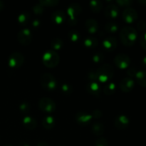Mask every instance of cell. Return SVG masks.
Here are the masks:
<instances>
[{"label": "cell", "instance_id": "obj_31", "mask_svg": "<svg viewBox=\"0 0 146 146\" xmlns=\"http://www.w3.org/2000/svg\"><path fill=\"white\" fill-rule=\"evenodd\" d=\"M68 36L72 42H76L80 39V33L77 30L72 29L68 31Z\"/></svg>", "mask_w": 146, "mask_h": 146}, {"label": "cell", "instance_id": "obj_3", "mask_svg": "<svg viewBox=\"0 0 146 146\" xmlns=\"http://www.w3.org/2000/svg\"><path fill=\"white\" fill-rule=\"evenodd\" d=\"M59 61L60 57L56 51L48 50L43 54L42 62L47 68H55L59 64Z\"/></svg>", "mask_w": 146, "mask_h": 146}, {"label": "cell", "instance_id": "obj_6", "mask_svg": "<svg viewBox=\"0 0 146 146\" xmlns=\"http://www.w3.org/2000/svg\"><path fill=\"white\" fill-rule=\"evenodd\" d=\"M25 58L24 56L20 52L12 53L8 58L9 66L11 68H19L24 64Z\"/></svg>", "mask_w": 146, "mask_h": 146}, {"label": "cell", "instance_id": "obj_29", "mask_svg": "<svg viewBox=\"0 0 146 146\" xmlns=\"http://www.w3.org/2000/svg\"><path fill=\"white\" fill-rule=\"evenodd\" d=\"M41 5L44 7H54L59 4L58 0H41L38 1Z\"/></svg>", "mask_w": 146, "mask_h": 146}, {"label": "cell", "instance_id": "obj_39", "mask_svg": "<svg viewBox=\"0 0 146 146\" xmlns=\"http://www.w3.org/2000/svg\"><path fill=\"white\" fill-rule=\"evenodd\" d=\"M140 44H141V48L146 51V31L141 35V38H140Z\"/></svg>", "mask_w": 146, "mask_h": 146}, {"label": "cell", "instance_id": "obj_50", "mask_svg": "<svg viewBox=\"0 0 146 146\" xmlns=\"http://www.w3.org/2000/svg\"><path fill=\"white\" fill-rule=\"evenodd\" d=\"M57 146H64V145H57Z\"/></svg>", "mask_w": 146, "mask_h": 146}, {"label": "cell", "instance_id": "obj_32", "mask_svg": "<svg viewBox=\"0 0 146 146\" xmlns=\"http://www.w3.org/2000/svg\"><path fill=\"white\" fill-rule=\"evenodd\" d=\"M104 59V55L102 52H96L93 55L92 61L95 64H100L103 62Z\"/></svg>", "mask_w": 146, "mask_h": 146}, {"label": "cell", "instance_id": "obj_19", "mask_svg": "<svg viewBox=\"0 0 146 146\" xmlns=\"http://www.w3.org/2000/svg\"><path fill=\"white\" fill-rule=\"evenodd\" d=\"M22 124L26 129L29 130V131L34 130L37 127L36 120L31 116L24 117L22 121Z\"/></svg>", "mask_w": 146, "mask_h": 146}, {"label": "cell", "instance_id": "obj_8", "mask_svg": "<svg viewBox=\"0 0 146 146\" xmlns=\"http://www.w3.org/2000/svg\"><path fill=\"white\" fill-rule=\"evenodd\" d=\"M114 64L120 69H125L129 67L131 60L128 55L125 54H118L114 58Z\"/></svg>", "mask_w": 146, "mask_h": 146}, {"label": "cell", "instance_id": "obj_34", "mask_svg": "<svg viewBox=\"0 0 146 146\" xmlns=\"http://www.w3.org/2000/svg\"><path fill=\"white\" fill-rule=\"evenodd\" d=\"M19 108L21 112L24 113H27L31 110V106H30L29 103L25 101V102H22L20 104Z\"/></svg>", "mask_w": 146, "mask_h": 146}, {"label": "cell", "instance_id": "obj_37", "mask_svg": "<svg viewBox=\"0 0 146 146\" xmlns=\"http://www.w3.org/2000/svg\"><path fill=\"white\" fill-rule=\"evenodd\" d=\"M87 78L89 80L90 82H98L97 81L96 74V71H91L88 73L87 74Z\"/></svg>", "mask_w": 146, "mask_h": 146}, {"label": "cell", "instance_id": "obj_30", "mask_svg": "<svg viewBox=\"0 0 146 146\" xmlns=\"http://www.w3.org/2000/svg\"><path fill=\"white\" fill-rule=\"evenodd\" d=\"M61 90L63 94L68 96L72 94L73 91H74V88L70 84H67V83H64L61 86Z\"/></svg>", "mask_w": 146, "mask_h": 146}, {"label": "cell", "instance_id": "obj_14", "mask_svg": "<svg viewBox=\"0 0 146 146\" xmlns=\"http://www.w3.org/2000/svg\"><path fill=\"white\" fill-rule=\"evenodd\" d=\"M135 86V81L131 78H124L121 81L119 87L121 91L124 93H129L133 89Z\"/></svg>", "mask_w": 146, "mask_h": 146}, {"label": "cell", "instance_id": "obj_35", "mask_svg": "<svg viewBox=\"0 0 146 146\" xmlns=\"http://www.w3.org/2000/svg\"><path fill=\"white\" fill-rule=\"evenodd\" d=\"M115 2L120 7H125L127 8V7H130V6L133 4V1H131V0H117Z\"/></svg>", "mask_w": 146, "mask_h": 146}, {"label": "cell", "instance_id": "obj_25", "mask_svg": "<svg viewBox=\"0 0 146 146\" xmlns=\"http://www.w3.org/2000/svg\"><path fill=\"white\" fill-rule=\"evenodd\" d=\"M63 46H64V41H63L62 38L56 37L51 40V47L52 48L53 51H59L60 49L62 48Z\"/></svg>", "mask_w": 146, "mask_h": 146}, {"label": "cell", "instance_id": "obj_20", "mask_svg": "<svg viewBox=\"0 0 146 146\" xmlns=\"http://www.w3.org/2000/svg\"><path fill=\"white\" fill-rule=\"evenodd\" d=\"M41 123H42V126L44 129L51 130L56 125L55 118L51 115H47L43 118Z\"/></svg>", "mask_w": 146, "mask_h": 146}, {"label": "cell", "instance_id": "obj_5", "mask_svg": "<svg viewBox=\"0 0 146 146\" xmlns=\"http://www.w3.org/2000/svg\"><path fill=\"white\" fill-rule=\"evenodd\" d=\"M38 106L39 109L46 113H51L56 108V103L51 98L47 97L41 98L38 101Z\"/></svg>", "mask_w": 146, "mask_h": 146}, {"label": "cell", "instance_id": "obj_9", "mask_svg": "<svg viewBox=\"0 0 146 146\" xmlns=\"http://www.w3.org/2000/svg\"><path fill=\"white\" fill-rule=\"evenodd\" d=\"M123 19L127 24H133L137 20L138 17V12L132 7H127L122 13Z\"/></svg>", "mask_w": 146, "mask_h": 146}, {"label": "cell", "instance_id": "obj_43", "mask_svg": "<svg viewBox=\"0 0 146 146\" xmlns=\"http://www.w3.org/2000/svg\"><path fill=\"white\" fill-rule=\"evenodd\" d=\"M40 24H41V22H40V20L38 19H34L32 21V23H31V26L35 29H37L38 27H39Z\"/></svg>", "mask_w": 146, "mask_h": 146}, {"label": "cell", "instance_id": "obj_36", "mask_svg": "<svg viewBox=\"0 0 146 146\" xmlns=\"http://www.w3.org/2000/svg\"><path fill=\"white\" fill-rule=\"evenodd\" d=\"M95 146H108V141L103 137H100L96 141Z\"/></svg>", "mask_w": 146, "mask_h": 146}, {"label": "cell", "instance_id": "obj_44", "mask_svg": "<svg viewBox=\"0 0 146 146\" xmlns=\"http://www.w3.org/2000/svg\"><path fill=\"white\" fill-rule=\"evenodd\" d=\"M36 146H50V145L48 143L45 142V141H41V142H39L38 144H37Z\"/></svg>", "mask_w": 146, "mask_h": 146}, {"label": "cell", "instance_id": "obj_10", "mask_svg": "<svg viewBox=\"0 0 146 146\" xmlns=\"http://www.w3.org/2000/svg\"><path fill=\"white\" fill-rule=\"evenodd\" d=\"M75 119L77 123L79 124L81 126H86L91 123V120L93 119L92 116L90 113L86 112L80 111L76 113Z\"/></svg>", "mask_w": 146, "mask_h": 146}, {"label": "cell", "instance_id": "obj_11", "mask_svg": "<svg viewBox=\"0 0 146 146\" xmlns=\"http://www.w3.org/2000/svg\"><path fill=\"white\" fill-rule=\"evenodd\" d=\"M130 125V119L125 115H119L114 121V126L118 130H125Z\"/></svg>", "mask_w": 146, "mask_h": 146}, {"label": "cell", "instance_id": "obj_48", "mask_svg": "<svg viewBox=\"0 0 146 146\" xmlns=\"http://www.w3.org/2000/svg\"><path fill=\"white\" fill-rule=\"evenodd\" d=\"M4 8V2L1 1H0V11H1V10H2Z\"/></svg>", "mask_w": 146, "mask_h": 146}, {"label": "cell", "instance_id": "obj_33", "mask_svg": "<svg viewBox=\"0 0 146 146\" xmlns=\"http://www.w3.org/2000/svg\"><path fill=\"white\" fill-rule=\"evenodd\" d=\"M31 9H32L33 12H34V14H36V15H39V14H41L44 13V7L38 2L37 4H34V5L33 6Z\"/></svg>", "mask_w": 146, "mask_h": 146}, {"label": "cell", "instance_id": "obj_15", "mask_svg": "<svg viewBox=\"0 0 146 146\" xmlns=\"http://www.w3.org/2000/svg\"><path fill=\"white\" fill-rule=\"evenodd\" d=\"M104 15L108 19H115L119 15V8L116 4H109L104 10Z\"/></svg>", "mask_w": 146, "mask_h": 146}, {"label": "cell", "instance_id": "obj_42", "mask_svg": "<svg viewBox=\"0 0 146 146\" xmlns=\"http://www.w3.org/2000/svg\"><path fill=\"white\" fill-rule=\"evenodd\" d=\"M77 21H78V19H70L68 18L67 19V23L69 26H75L76 25Z\"/></svg>", "mask_w": 146, "mask_h": 146}, {"label": "cell", "instance_id": "obj_13", "mask_svg": "<svg viewBox=\"0 0 146 146\" xmlns=\"http://www.w3.org/2000/svg\"><path fill=\"white\" fill-rule=\"evenodd\" d=\"M103 47L107 51H113L117 48L118 46V41L116 38L112 36L106 37L102 42Z\"/></svg>", "mask_w": 146, "mask_h": 146}, {"label": "cell", "instance_id": "obj_23", "mask_svg": "<svg viewBox=\"0 0 146 146\" xmlns=\"http://www.w3.org/2000/svg\"><path fill=\"white\" fill-rule=\"evenodd\" d=\"M135 79L137 83L141 86L146 88V71H138L135 75Z\"/></svg>", "mask_w": 146, "mask_h": 146}, {"label": "cell", "instance_id": "obj_47", "mask_svg": "<svg viewBox=\"0 0 146 146\" xmlns=\"http://www.w3.org/2000/svg\"><path fill=\"white\" fill-rule=\"evenodd\" d=\"M142 64L144 66H146V56L142 58Z\"/></svg>", "mask_w": 146, "mask_h": 146}, {"label": "cell", "instance_id": "obj_45", "mask_svg": "<svg viewBox=\"0 0 146 146\" xmlns=\"http://www.w3.org/2000/svg\"><path fill=\"white\" fill-rule=\"evenodd\" d=\"M18 146H30V145H29V144L27 143V142H24V141H21V142L19 143Z\"/></svg>", "mask_w": 146, "mask_h": 146}, {"label": "cell", "instance_id": "obj_38", "mask_svg": "<svg viewBox=\"0 0 146 146\" xmlns=\"http://www.w3.org/2000/svg\"><path fill=\"white\" fill-rule=\"evenodd\" d=\"M91 115L92 116V118H94V119H100L103 116V112L101 111H100V110L96 109L93 111Z\"/></svg>", "mask_w": 146, "mask_h": 146}, {"label": "cell", "instance_id": "obj_46", "mask_svg": "<svg viewBox=\"0 0 146 146\" xmlns=\"http://www.w3.org/2000/svg\"><path fill=\"white\" fill-rule=\"evenodd\" d=\"M138 2L141 5L146 7V0H139V1H138Z\"/></svg>", "mask_w": 146, "mask_h": 146}, {"label": "cell", "instance_id": "obj_4", "mask_svg": "<svg viewBox=\"0 0 146 146\" xmlns=\"http://www.w3.org/2000/svg\"><path fill=\"white\" fill-rule=\"evenodd\" d=\"M40 84L44 89L48 91H54L57 87L56 79L50 73H45L41 76Z\"/></svg>", "mask_w": 146, "mask_h": 146}, {"label": "cell", "instance_id": "obj_41", "mask_svg": "<svg viewBox=\"0 0 146 146\" xmlns=\"http://www.w3.org/2000/svg\"><path fill=\"white\" fill-rule=\"evenodd\" d=\"M137 72H138V71H137L134 68H129L128 69V71H127V74H128L130 77H135Z\"/></svg>", "mask_w": 146, "mask_h": 146}, {"label": "cell", "instance_id": "obj_27", "mask_svg": "<svg viewBox=\"0 0 146 146\" xmlns=\"http://www.w3.org/2000/svg\"><path fill=\"white\" fill-rule=\"evenodd\" d=\"M118 24L115 22H113V21H110V22H108L105 25V29L107 32L111 33V34H113V33H115L118 31Z\"/></svg>", "mask_w": 146, "mask_h": 146}, {"label": "cell", "instance_id": "obj_1", "mask_svg": "<svg viewBox=\"0 0 146 146\" xmlns=\"http://www.w3.org/2000/svg\"><path fill=\"white\" fill-rule=\"evenodd\" d=\"M138 33L132 27H125L120 31V39L125 46H132L135 43Z\"/></svg>", "mask_w": 146, "mask_h": 146}, {"label": "cell", "instance_id": "obj_21", "mask_svg": "<svg viewBox=\"0 0 146 146\" xmlns=\"http://www.w3.org/2000/svg\"><path fill=\"white\" fill-rule=\"evenodd\" d=\"M84 45L88 48H96L98 45V38L91 36H86L84 40Z\"/></svg>", "mask_w": 146, "mask_h": 146}, {"label": "cell", "instance_id": "obj_26", "mask_svg": "<svg viewBox=\"0 0 146 146\" xmlns=\"http://www.w3.org/2000/svg\"><path fill=\"white\" fill-rule=\"evenodd\" d=\"M116 91V85L115 83H109L104 87V93L106 96H112Z\"/></svg>", "mask_w": 146, "mask_h": 146}, {"label": "cell", "instance_id": "obj_7", "mask_svg": "<svg viewBox=\"0 0 146 146\" xmlns=\"http://www.w3.org/2000/svg\"><path fill=\"white\" fill-rule=\"evenodd\" d=\"M33 35L29 29H23L17 34V40L23 46H29L32 41Z\"/></svg>", "mask_w": 146, "mask_h": 146}, {"label": "cell", "instance_id": "obj_16", "mask_svg": "<svg viewBox=\"0 0 146 146\" xmlns=\"http://www.w3.org/2000/svg\"><path fill=\"white\" fill-rule=\"evenodd\" d=\"M87 92L96 97L100 96L101 94V88L98 82H89L86 86Z\"/></svg>", "mask_w": 146, "mask_h": 146}, {"label": "cell", "instance_id": "obj_18", "mask_svg": "<svg viewBox=\"0 0 146 146\" xmlns=\"http://www.w3.org/2000/svg\"><path fill=\"white\" fill-rule=\"evenodd\" d=\"M51 20L56 24H62L66 20V16L64 11L58 10L51 14Z\"/></svg>", "mask_w": 146, "mask_h": 146}, {"label": "cell", "instance_id": "obj_49", "mask_svg": "<svg viewBox=\"0 0 146 146\" xmlns=\"http://www.w3.org/2000/svg\"><path fill=\"white\" fill-rule=\"evenodd\" d=\"M3 146H13V145H10V144H6V145H3Z\"/></svg>", "mask_w": 146, "mask_h": 146}, {"label": "cell", "instance_id": "obj_24", "mask_svg": "<svg viewBox=\"0 0 146 146\" xmlns=\"http://www.w3.org/2000/svg\"><path fill=\"white\" fill-rule=\"evenodd\" d=\"M89 7L92 12L98 14L101 11L103 8V3L98 0H94L89 2Z\"/></svg>", "mask_w": 146, "mask_h": 146}, {"label": "cell", "instance_id": "obj_22", "mask_svg": "<svg viewBox=\"0 0 146 146\" xmlns=\"http://www.w3.org/2000/svg\"><path fill=\"white\" fill-rule=\"evenodd\" d=\"M91 131L94 135L97 136H101L104 133V125L101 122H96L91 126Z\"/></svg>", "mask_w": 146, "mask_h": 146}, {"label": "cell", "instance_id": "obj_40", "mask_svg": "<svg viewBox=\"0 0 146 146\" xmlns=\"http://www.w3.org/2000/svg\"><path fill=\"white\" fill-rule=\"evenodd\" d=\"M137 28L139 31H145L146 30V24L145 21L143 20H140L137 24Z\"/></svg>", "mask_w": 146, "mask_h": 146}, {"label": "cell", "instance_id": "obj_28", "mask_svg": "<svg viewBox=\"0 0 146 146\" xmlns=\"http://www.w3.org/2000/svg\"><path fill=\"white\" fill-rule=\"evenodd\" d=\"M30 14L29 12H23L18 17V22L21 25H26L30 19Z\"/></svg>", "mask_w": 146, "mask_h": 146}, {"label": "cell", "instance_id": "obj_2", "mask_svg": "<svg viewBox=\"0 0 146 146\" xmlns=\"http://www.w3.org/2000/svg\"><path fill=\"white\" fill-rule=\"evenodd\" d=\"M96 71L97 81L104 84L111 81L114 76V69L109 64H104L98 67Z\"/></svg>", "mask_w": 146, "mask_h": 146}, {"label": "cell", "instance_id": "obj_12", "mask_svg": "<svg viewBox=\"0 0 146 146\" xmlns=\"http://www.w3.org/2000/svg\"><path fill=\"white\" fill-rule=\"evenodd\" d=\"M66 11L68 18L77 19V17L82 12V7L78 3H72L67 7Z\"/></svg>", "mask_w": 146, "mask_h": 146}, {"label": "cell", "instance_id": "obj_17", "mask_svg": "<svg viewBox=\"0 0 146 146\" xmlns=\"http://www.w3.org/2000/svg\"><path fill=\"white\" fill-rule=\"evenodd\" d=\"M85 27L89 34H94L98 31L99 25L97 20L94 19H88L85 22Z\"/></svg>", "mask_w": 146, "mask_h": 146}]
</instances>
